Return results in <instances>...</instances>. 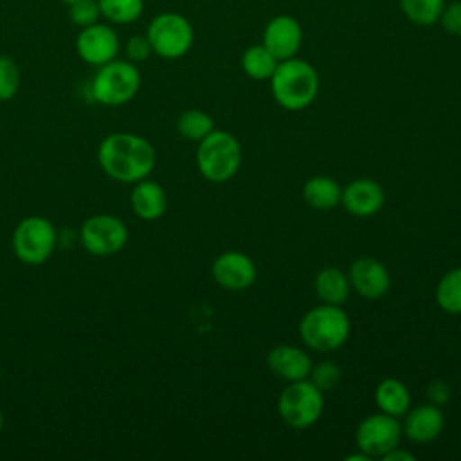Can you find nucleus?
I'll use <instances>...</instances> for the list:
<instances>
[{
	"mask_svg": "<svg viewBox=\"0 0 461 461\" xmlns=\"http://www.w3.org/2000/svg\"><path fill=\"white\" fill-rule=\"evenodd\" d=\"M101 169L117 182L135 184L155 167V149L149 140L140 135L117 131L104 137L97 148Z\"/></svg>",
	"mask_w": 461,
	"mask_h": 461,
	"instance_id": "1",
	"label": "nucleus"
},
{
	"mask_svg": "<svg viewBox=\"0 0 461 461\" xmlns=\"http://www.w3.org/2000/svg\"><path fill=\"white\" fill-rule=\"evenodd\" d=\"M270 90L281 108L290 112L304 110L315 101L319 92L317 70L295 56L283 59L270 77Z\"/></svg>",
	"mask_w": 461,
	"mask_h": 461,
	"instance_id": "2",
	"label": "nucleus"
},
{
	"mask_svg": "<svg viewBox=\"0 0 461 461\" xmlns=\"http://www.w3.org/2000/svg\"><path fill=\"white\" fill-rule=\"evenodd\" d=\"M351 331V321L342 306L319 304L299 321V335L304 346L319 353H330L344 346Z\"/></svg>",
	"mask_w": 461,
	"mask_h": 461,
	"instance_id": "3",
	"label": "nucleus"
},
{
	"mask_svg": "<svg viewBox=\"0 0 461 461\" xmlns=\"http://www.w3.org/2000/svg\"><path fill=\"white\" fill-rule=\"evenodd\" d=\"M241 166V146L225 130H212L198 142L196 167L200 175L214 184L230 180Z\"/></svg>",
	"mask_w": 461,
	"mask_h": 461,
	"instance_id": "4",
	"label": "nucleus"
},
{
	"mask_svg": "<svg viewBox=\"0 0 461 461\" xmlns=\"http://www.w3.org/2000/svg\"><path fill=\"white\" fill-rule=\"evenodd\" d=\"M140 88V72L135 63L128 59H112L97 67L90 94L95 103L104 106H122L130 103Z\"/></svg>",
	"mask_w": 461,
	"mask_h": 461,
	"instance_id": "5",
	"label": "nucleus"
},
{
	"mask_svg": "<svg viewBox=\"0 0 461 461\" xmlns=\"http://www.w3.org/2000/svg\"><path fill=\"white\" fill-rule=\"evenodd\" d=\"M324 411V393L308 378L288 382L277 398V412L292 429H308L319 421Z\"/></svg>",
	"mask_w": 461,
	"mask_h": 461,
	"instance_id": "6",
	"label": "nucleus"
},
{
	"mask_svg": "<svg viewBox=\"0 0 461 461\" xmlns=\"http://www.w3.org/2000/svg\"><path fill=\"white\" fill-rule=\"evenodd\" d=\"M153 54L164 59H178L189 52L194 41L191 22L178 13H160L151 18L146 29Z\"/></svg>",
	"mask_w": 461,
	"mask_h": 461,
	"instance_id": "7",
	"label": "nucleus"
},
{
	"mask_svg": "<svg viewBox=\"0 0 461 461\" xmlns=\"http://www.w3.org/2000/svg\"><path fill=\"white\" fill-rule=\"evenodd\" d=\"M56 249V229L43 216L23 218L13 232L14 256L31 267L43 265Z\"/></svg>",
	"mask_w": 461,
	"mask_h": 461,
	"instance_id": "8",
	"label": "nucleus"
},
{
	"mask_svg": "<svg viewBox=\"0 0 461 461\" xmlns=\"http://www.w3.org/2000/svg\"><path fill=\"white\" fill-rule=\"evenodd\" d=\"M79 240L86 252L94 256H112L128 243L124 221L113 214H94L79 229Z\"/></svg>",
	"mask_w": 461,
	"mask_h": 461,
	"instance_id": "9",
	"label": "nucleus"
},
{
	"mask_svg": "<svg viewBox=\"0 0 461 461\" xmlns=\"http://www.w3.org/2000/svg\"><path fill=\"white\" fill-rule=\"evenodd\" d=\"M402 425L398 418L385 412H376L364 418L355 432L357 448L366 452L371 459L384 457L389 450L400 445L402 441Z\"/></svg>",
	"mask_w": 461,
	"mask_h": 461,
	"instance_id": "10",
	"label": "nucleus"
},
{
	"mask_svg": "<svg viewBox=\"0 0 461 461\" xmlns=\"http://www.w3.org/2000/svg\"><path fill=\"white\" fill-rule=\"evenodd\" d=\"M119 50V34L108 22H97L88 27H83L76 36V52L86 65L101 67L115 59Z\"/></svg>",
	"mask_w": 461,
	"mask_h": 461,
	"instance_id": "11",
	"label": "nucleus"
},
{
	"mask_svg": "<svg viewBox=\"0 0 461 461\" xmlns=\"http://www.w3.org/2000/svg\"><path fill=\"white\" fill-rule=\"evenodd\" d=\"M211 272L214 281L229 292H243L250 288L258 277V268L252 258L238 250H227L216 256Z\"/></svg>",
	"mask_w": 461,
	"mask_h": 461,
	"instance_id": "12",
	"label": "nucleus"
},
{
	"mask_svg": "<svg viewBox=\"0 0 461 461\" xmlns=\"http://www.w3.org/2000/svg\"><path fill=\"white\" fill-rule=\"evenodd\" d=\"M348 277L351 290L369 301L384 297L391 286V276L385 265L376 258L369 256L357 258L348 270Z\"/></svg>",
	"mask_w": 461,
	"mask_h": 461,
	"instance_id": "13",
	"label": "nucleus"
},
{
	"mask_svg": "<svg viewBox=\"0 0 461 461\" xmlns=\"http://www.w3.org/2000/svg\"><path fill=\"white\" fill-rule=\"evenodd\" d=\"M303 31L294 16L279 14L272 18L263 32V45L277 58V61L294 58L301 47Z\"/></svg>",
	"mask_w": 461,
	"mask_h": 461,
	"instance_id": "14",
	"label": "nucleus"
},
{
	"mask_svg": "<svg viewBox=\"0 0 461 461\" xmlns=\"http://www.w3.org/2000/svg\"><path fill=\"white\" fill-rule=\"evenodd\" d=\"M384 202L385 194L376 180L357 178L342 187L340 203L351 216L369 218L384 207Z\"/></svg>",
	"mask_w": 461,
	"mask_h": 461,
	"instance_id": "15",
	"label": "nucleus"
},
{
	"mask_svg": "<svg viewBox=\"0 0 461 461\" xmlns=\"http://www.w3.org/2000/svg\"><path fill=\"white\" fill-rule=\"evenodd\" d=\"M267 366L277 378L297 382L308 378L313 364L304 349L292 344H279L268 351Z\"/></svg>",
	"mask_w": 461,
	"mask_h": 461,
	"instance_id": "16",
	"label": "nucleus"
},
{
	"mask_svg": "<svg viewBox=\"0 0 461 461\" xmlns=\"http://www.w3.org/2000/svg\"><path fill=\"white\" fill-rule=\"evenodd\" d=\"M403 416L402 432L414 443H429L436 439L445 427L441 407L434 403H421L414 409H409Z\"/></svg>",
	"mask_w": 461,
	"mask_h": 461,
	"instance_id": "17",
	"label": "nucleus"
},
{
	"mask_svg": "<svg viewBox=\"0 0 461 461\" xmlns=\"http://www.w3.org/2000/svg\"><path fill=\"white\" fill-rule=\"evenodd\" d=\"M130 205L137 218L144 221H155L164 216L167 209V194L158 182L142 178L135 182L130 194Z\"/></svg>",
	"mask_w": 461,
	"mask_h": 461,
	"instance_id": "18",
	"label": "nucleus"
},
{
	"mask_svg": "<svg viewBox=\"0 0 461 461\" xmlns=\"http://www.w3.org/2000/svg\"><path fill=\"white\" fill-rule=\"evenodd\" d=\"M315 294L326 304L342 306L351 292L349 277L337 267H324L315 274Z\"/></svg>",
	"mask_w": 461,
	"mask_h": 461,
	"instance_id": "19",
	"label": "nucleus"
},
{
	"mask_svg": "<svg viewBox=\"0 0 461 461\" xmlns=\"http://www.w3.org/2000/svg\"><path fill=\"white\" fill-rule=\"evenodd\" d=\"M375 403L380 412L400 418L411 409L409 387L398 378H384L375 389Z\"/></svg>",
	"mask_w": 461,
	"mask_h": 461,
	"instance_id": "20",
	"label": "nucleus"
},
{
	"mask_svg": "<svg viewBox=\"0 0 461 461\" xmlns=\"http://www.w3.org/2000/svg\"><path fill=\"white\" fill-rule=\"evenodd\" d=\"M342 187L339 182L326 175H315L308 178L303 185V198L304 202L317 209V211H328L340 203Z\"/></svg>",
	"mask_w": 461,
	"mask_h": 461,
	"instance_id": "21",
	"label": "nucleus"
},
{
	"mask_svg": "<svg viewBox=\"0 0 461 461\" xmlns=\"http://www.w3.org/2000/svg\"><path fill=\"white\" fill-rule=\"evenodd\" d=\"M277 63V58L263 43L249 47L241 56L243 72L256 81L270 79Z\"/></svg>",
	"mask_w": 461,
	"mask_h": 461,
	"instance_id": "22",
	"label": "nucleus"
},
{
	"mask_svg": "<svg viewBox=\"0 0 461 461\" xmlns=\"http://www.w3.org/2000/svg\"><path fill=\"white\" fill-rule=\"evenodd\" d=\"M436 303L447 313H461V267L443 274L436 286Z\"/></svg>",
	"mask_w": 461,
	"mask_h": 461,
	"instance_id": "23",
	"label": "nucleus"
},
{
	"mask_svg": "<svg viewBox=\"0 0 461 461\" xmlns=\"http://www.w3.org/2000/svg\"><path fill=\"white\" fill-rule=\"evenodd\" d=\"M101 18L112 25H130L144 11V0H97Z\"/></svg>",
	"mask_w": 461,
	"mask_h": 461,
	"instance_id": "24",
	"label": "nucleus"
},
{
	"mask_svg": "<svg viewBox=\"0 0 461 461\" xmlns=\"http://www.w3.org/2000/svg\"><path fill=\"white\" fill-rule=\"evenodd\" d=\"M176 130L184 139L200 142L203 137H207L214 130V121L209 113L191 108L178 115Z\"/></svg>",
	"mask_w": 461,
	"mask_h": 461,
	"instance_id": "25",
	"label": "nucleus"
},
{
	"mask_svg": "<svg viewBox=\"0 0 461 461\" xmlns=\"http://www.w3.org/2000/svg\"><path fill=\"white\" fill-rule=\"evenodd\" d=\"M403 14L416 25H432L439 20L445 0H400Z\"/></svg>",
	"mask_w": 461,
	"mask_h": 461,
	"instance_id": "26",
	"label": "nucleus"
},
{
	"mask_svg": "<svg viewBox=\"0 0 461 461\" xmlns=\"http://www.w3.org/2000/svg\"><path fill=\"white\" fill-rule=\"evenodd\" d=\"M20 68L11 56L0 54V101H9L18 94Z\"/></svg>",
	"mask_w": 461,
	"mask_h": 461,
	"instance_id": "27",
	"label": "nucleus"
},
{
	"mask_svg": "<svg viewBox=\"0 0 461 461\" xmlns=\"http://www.w3.org/2000/svg\"><path fill=\"white\" fill-rule=\"evenodd\" d=\"M340 367L335 362L324 360L317 366H312V371L308 375V380L322 393H328L335 389V385L340 382Z\"/></svg>",
	"mask_w": 461,
	"mask_h": 461,
	"instance_id": "28",
	"label": "nucleus"
},
{
	"mask_svg": "<svg viewBox=\"0 0 461 461\" xmlns=\"http://www.w3.org/2000/svg\"><path fill=\"white\" fill-rule=\"evenodd\" d=\"M67 13H68L70 22L74 25H77L79 29L101 22V9H99L97 0H79L72 5H68Z\"/></svg>",
	"mask_w": 461,
	"mask_h": 461,
	"instance_id": "29",
	"label": "nucleus"
},
{
	"mask_svg": "<svg viewBox=\"0 0 461 461\" xmlns=\"http://www.w3.org/2000/svg\"><path fill=\"white\" fill-rule=\"evenodd\" d=\"M124 54H126L128 61H131V63L146 61L153 54V49H151V43H149L148 36L146 34L130 36L124 43Z\"/></svg>",
	"mask_w": 461,
	"mask_h": 461,
	"instance_id": "30",
	"label": "nucleus"
},
{
	"mask_svg": "<svg viewBox=\"0 0 461 461\" xmlns=\"http://www.w3.org/2000/svg\"><path fill=\"white\" fill-rule=\"evenodd\" d=\"M439 22L445 27V31L461 36V0L445 7L439 16Z\"/></svg>",
	"mask_w": 461,
	"mask_h": 461,
	"instance_id": "31",
	"label": "nucleus"
},
{
	"mask_svg": "<svg viewBox=\"0 0 461 461\" xmlns=\"http://www.w3.org/2000/svg\"><path fill=\"white\" fill-rule=\"evenodd\" d=\"M427 398H429V403L441 407L448 403V400L452 398V387L443 380H434L427 387Z\"/></svg>",
	"mask_w": 461,
	"mask_h": 461,
	"instance_id": "32",
	"label": "nucleus"
},
{
	"mask_svg": "<svg viewBox=\"0 0 461 461\" xmlns=\"http://www.w3.org/2000/svg\"><path fill=\"white\" fill-rule=\"evenodd\" d=\"M382 459H385V461H414L416 456L398 445V447H394L393 450H389Z\"/></svg>",
	"mask_w": 461,
	"mask_h": 461,
	"instance_id": "33",
	"label": "nucleus"
},
{
	"mask_svg": "<svg viewBox=\"0 0 461 461\" xmlns=\"http://www.w3.org/2000/svg\"><path fill=\"white\" fill-rule=\"evenodd\" d=\"M61 2L68 7V5H72V4H76V2H79V0H61Z\"/></svg>",
	"mask_w": 461,
	"mask_h": 461,
	"instance_id": "34",
	"label": "nucleus"
},
{
	"mask_svg": "<svg viewBox=\"0 0 461 461\" xmlns=\"http://www.w3.org/2000/svg\"><path fill=\"white\" fill-rule=\"evenodd\" d=\"M2 429H4V414L0 411V432H2Z\"/></svg>",
	"mask_w": 461,
	"mask_h": 461,
	"instance_id": "35",
	"label": "nucleus"
},
{
	"mask_svg": "<svg viewBox=\"0 0 461 461\" xmlns=\"http://www.w3.org/2000/svg\"><path fill=\"white\" fill-rule=\"evenodd\" d=\"M0 373H2V369H0Z\"/></svg>",
	"mask_w": 461,
	"mask_h": 461,
	"instance_id": "36",
	"label": "nucleus"
}]
</instances>
